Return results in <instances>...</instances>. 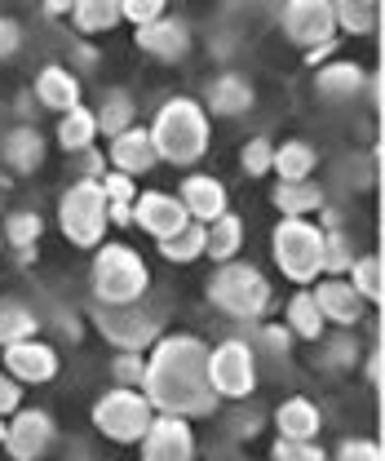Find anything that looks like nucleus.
<instances>
[{
    "mask_svg": "<svg viewBox=\"0 0 385 461\" xmlns=\"http://www.w3.org/2000/svg\"><path fill=\"white\" fill-rule=\"evenodd\" d=\"M107 227L111 222H107V195H103V186L89 182V177L71 182L62 191V200H58V230H62V240L76 244V249H98Z\"/></svg>",
    "mask_w": 385,
    "mask_h": 461,
    "instance_id": "423d86ee",
    "label": "nucleus"
},
{
    "mask_svg": "<svg viewBox=\"0 0 385 461\" xmlns=\"http://www.w3.org/2000/svg\"><path fill=\"white\" fill-rule=\"evenodd\" d=\"M279 27L297 50H319V45H336V23H332L328 0H288L279 9Z\"/></svg>",
    "mask_w": 385,
    "mask_h": 461,
    "instance_id": "9d476101",
    "label": "nucleus"
},
{
    "mask_svg": "<svg viewBox=\"0 0 385 461\" xmlns=\"http://www.w3.org/2000/svg\"><path fill=\"white\" fill-rule=\"evenodd\" d=\"M80 173H85V177H89V182H98V177H103V173H107V156H103V151H94V147H89V151H85V156H80Z\"/></svg>",
    "mask_w": 385,
    "mask_h": 461,
    "instance_id": "de8ad7c7",
    "label": "nucleus"
},
{
    "mask_svg": "<svg viewBox=\"0 0 385 461\" xmlns=\"http://www.w3.org/2000/svg\"><path fill=\"white\" fill-rule=\"evenodd\" d=\"M275 461H328L315 439H275Z\"/></svg>",
    "mask_w": 385,
    "mask_h": 461,
    "instance_id": "ea45409f",
    "label": "nucleus"
},
{
    "mask_svg": "<svg viewBox=\"0 0 385 461\" xmlns=\"http://www.w3.org/2000/svg\"><path fill=\"white\" fill-rule=\"evenodd\" d=\"M288 342H292V333H288L283 324H262V329H257V346L271 350V355H288Z\"/></svg>",
    "mask_w": 385,
    "mask_h": 461,
    "instance_id": "c03bdc74",
    "label": "nucleus"
},
{
    "mask_svg": "<svg viewBox=\"0 0 385 461\" xmlns=\"http://www.w3.org/2000/svg\"><path fill=\"white\" fill-rule=\"evenodd\" d=\"M98 186H103V195H107V204H133L138 200V182L133 177H124V173H103L98 177Z\"/></svg>",
    "mask_w": 385,
    "mask_h": 461,
    "instance_id": "a19ab883",
    "label": "nucleus"
},
{
    "mask_svg": "<svg viewBox=\"0 0 385 461\" xmlns=\"http://www.w3.org/2000/svg\"><path fill=\"white\" fill-rule=\"evenodd\" d=\"M138 444H142V461H195V430L186 417L156 412V421Z\"/></svg>",
    "mask_w": 385,
    "mask_h": 461,
    "instance_id": "f8f14e48",
    "label": "nucleus"
},
{
    "mask_svg": "<svg viewBox=\"0 0 385 461\" xmlns=\"http://www.w3.org/2000/svg\"><path fill=\"white\" fill-rule=\"evenodd\" d=\"M160 253H165V262H195L200 253H204V227L200 222H186V227L177 230V235H168L160 240Z\"/></svg>",
    "mask_w": 385,
    "mask_h": 461,
    "instance_id": "72a5a7b5",
    "label": "nucleus"
},
{
    "mask_svg": "<svg viewBox=\"0 0 385 461\" xmlns=\"http://www.w3.org/2000/svg\"><path fill=\"white\" fill-rule=\"evenodd\" d=\"M151 147H156V160L165 165H177V169H191L209 142H213V124H209V112L195 103V98H168L165 107L151 120Z\"/></svg>",
    "mask_w": 385,
    "mask_h": 461,
    "instance_id": "f03ea898",
    "label": "nucleus"
},
{
    "mask_svg": "<svg viewBox=\"0 0 385 461\" xmlns=\"http://www.w3.org/2000/svg\"><path fill=\"white\" fill-rule=\"evenodd\" d=\"M89 280H94V302L98 306H138L147 285H151V271L138 258V249H129V244H98Z\"/></svg>",
    "mask_w": 385,
    "mask_h": 461,
    "instance_id": "7ed1b4c3",
    "label": "nucleus"
},
{
    "mask_svg": "<svg viewBox=\"0 0 385 461\" xmlns=\"http://www.w3.org/2000/svg\"><path fill=\"white\" fill-rule=\"evenodd\" d=\"M354 359H359V342H354L350 333H345V338L336 333V338L324 346V364H328V368H350Z\"/></svg>",
    "mask_w": 385,
    "mask_h": 461,
    "instance_id": "79ce46f5",
    "label": "nucleus"
},
{
    "mask_svg": "<svg viewBox=\"0 0 385 461\" xmlns=\"http://www.w3.org/2000/svg\"><path fill=\"white\" fill-rule=\"evenodd\" d=\"M271 204L279 209V218H310L328 200H324V186L315 177H306V182H275L271 186Z\"/></svg>",
    "mask_w": 385,
    "mask_h": 461,
    "instance_id": "412c9836",
    "label": "nucleus"
},
{
    "mask_svg": "<svg viewBox=\"0 0 385 461\" xmlns=\"http://www.w3.org/2000/svg\"><path fill=\"white\" fill-rule=\"evenodd\" d=\"M4 435H9V421H4V417H0V444H4Z\"/></svg>",
    "mask_w": 385,
    "mask_h": 461,
    "instance_id": "3c124183",
    "label": "nucleus"
},
{
    "mask_svg": "<svg viewBox=\"0 0 385 461\" xmlns=\"http://www.w3.org/2000/svg\"><path fill=\"white\" fill-rule=\"evenodd\" d=\"M22 50V23L18 18H0V58H13Z\"/></svg>",
    "mask_w": 385,
    "mask_h": 461,
    "instance_id": "49530a36",
    "label": "nucleus"
},
{
    "mask_svg": "<svg viewBox=\"0 0 385 461\" xmlns=\"http://www.w3.org/2000/svg\"><path fill=\"white\" fill-rule=\"evenodd\" d=\"M36 98H40V107H49V112H58V115L76 112V107H80V80H76L67 67L49 62V67L36 71Z\"/></svg>",
    "mask_w": 385,
    "mask_h": 461,
    "instance_id": "6ab92c4d",
    "label": "nucleus"
},
{
    "mask_svg": "<svg viewBox=\"0 0 385 461\" xmlns=\"http://www.w3.org/2000/svg\"><path fill=\"white\" fill-rule=\"evenodd\" d=\"M271 253H275L279 276L292 285H315L324 276V230L310 218H279Z\"/></svg>",
    "mask_w": 385,
    "mask_h": 461,
    "instance_id": "39448f33",
    "label": "nucleus"
},
{
    "mask_svg": "<svg viewBox=\"0 0 385 461\" xmlns=\"http://www.w3.org/2000/svg\"><path fill=\"white\" fill-rule=\"evenodd\" d=\"M0 359H4V373L18 382V386H45V382H54L58 368H62V359H58V350L49 342H13L0 350Z\"/></svg>",
    "mask_w": 385,
    "mask_h": 461,
    "instance_id": "ddd939ff",
    "label": "nucleus"
},
{
    "mask_svg": "<svg viewBox=\"0 0 385 461\" xmlns=\"http://www.w3.org/2000/svg\"><path fill=\"white\" fill-rule=\"evenodd\" d=\"M94 138H98V120H94L89 107H76V112L58 115V147L67 156H85L94 147Z\"/></svg>",
    "mask_w": 385,
    "mask_h": 461,
    "instance_id": "bb28decb",
    "label": "nucleus"
},
{
    "mask_svg": "<svg viewBox=\"0 0 385 461\" xmlns=\"http://www.w3.org/2000/svg\"><path fill=\"white\" fill-rule=\"evenodd\" d=\"M40 230H45V218H40V213H27V209H22V213H9V218H4V230H0V240H4L9 249H18V253H22V249H36Z\"/></svg>",
    "mask_w": 385,
    "mask_h": 461,
    "instance_id": "f704fd0d",
    "label": "nucleus"
},
{
    "mask_svg": "<svg viewBox=\"0 0 385 461\" xmlns=\"http://www.w3.org/2000/svg\"><path fill=\"white\" fill-rule=\"evenodd\" d=\"M345 285H350L354 293H359V297H363V306H368V302H377V306H381V297H385V267H381V253H363V258H354V267H350Z\"/></svg>",
    "mask_w": 385,
    "mask_h": 461,
    "instance_id": "7c9ffc66",
    "label": "nucleus"
},
{
    "mask_svg": "<svg viewBox=\"0 0 385 461\" xmlns=\"http://www.w3.org/2000/svg\"><path fill=\"white\" fill-rule=\"evenodd\" d=\"M133 115H138V107H133L129 89H111L107 98H103V107L94 112V120H98V133L120 138L124 129H133Z\"/></svg>",
    "mask_w": 385,
    "mask_h": 461,
    "instance_id": "473e14b6",
    "label": "nucleus"
},
{
    "mask_svg": "<svg viewBox=\"0 0 385 461\" xmlns=\"http://www.w3.org/2000/svg\"><path fill=\"white\" fill-rule=\"evenodd\" d=\"M151 421H156V408L147 403L142 391L111 386V391H103V395L94 400V426L107 435L111 444H138Z\"/></svg>",
    "mask_w": 385,
    "mask_h": 461,
    "instance_id": "0eeeda50",
    "label": "nucleus"
},
{
    "mask_svg": "<svg viewBox=\"0 0 385 461\" xmlns=\"http://www.w3.org/2000/svg\"><path fill=\"white\" fill-rule=\"evenodd\" d=\"M0 249H4V240H0Z\"/></svg>",
    "mask_w": 385,
    "mask_h": 461,
    "instance_id": "603ef678",
    "label": "nucleus"
},
{
    "mask_svg": "<svg viewBox=\"0 0 385 461\" xmlns=\"http://www.w3.org/2000/svg\"><path fill=\"white\" fill-rule=\"evenodd\" d=\"M209 386L218 400H248L257 386V350L239 338L209 346Z\"/></svg>",
    "mask_w": 385,
    "mask_h": 461,
    "instance_id": "6e6552de",
    "label": "nucleus"
},
{
    "mask_svg": "<svg viewBox=\"0 0 385 461\" xmlns=\"http://www.w3.org/2000/svg\"><path fill=\"white\" fill-rule=\"evenodd\" d=\"M310 297H315V306H319L324 324L354 329V324L363 320V297L345 285V280H328V276H319V280H315V288H310Z\"/></svg>",
    "mask_w": 385,
    "mask_h": 461,
    "instance_id": "2eb2a0df",
    "label": "nucleus"
},
{
    "mask_svg": "<svg viewBox=\"0 0 385 461\" xmlns=\"http://www.w3.org/2000/svg\"><path fill=\"white\" fill-rule=\"evenodd\" d=\"M328 5H332V23L341 32H350V36H368L381 23V5L377 0H328Z\"/></svg>",
    "mask_w": 385,
    "mask_h": 461,
    "instance_id": "cd10ccee",
    "label": "nucleus"
},
{
    "mask_svg": "<svg viewBox=\"0 0 385 461\" xmlns=\"http://www.w3.org/2000/svg\"><path fill=\"white\" fill-rule=\"evenodd\" d=\"M244 249V222H239V213H221L218 222H209L204 227V253L213 258V262H235V253Z\"/></svg>",
    "mask_w": 385,
    "mask_h": 461,
    "instance_id": "a878e982",
    "label": "nucleus"
},
{
    "mask_svg": "<svg viewBox=\"0 0 385 461\" xmlns=\"http://www.w3.org/2000/svg\"><path fill=\"white\" fill-rule=\"evenodd\" d=\"M40 329V320L31 315V306L13 302V297H0V350L13 342H31Z\"/></svg>",
    "mask_w": 385,
    "mask_h": 461,
    "instance_id": "c756f323",
    "label": "nucleus"
},
{
    "mask_svg": "<svg viewBox=\"0 0 385 461\" xmlns=\"http://www.w3.org/2000/svg\"><path fill=\"white\" fill-rule=\"evenodd\" d=\"M138 391L147 395V403L156 412L186 417V421L213 417L221 403L209 386V346L195 333L156 338V346L147 350V373H142Z\"/></svg>",
    "mask_w": 385,
    "mask_h": 461,
    "instance_id": "f257e3e1",
    "label": "nucleus"
},
{
    "mask_svg": "<svg viewBox=\"0 0 385 461\" xmlns=\"http://www.w3.org/2000/svg\"><path fill=\"white\" fill-rule=\"evenodd\" d=\"M283 329H288L292 338H301V342H324L328 324H324V315H319L310 288H301V293L288 297V320H283Z\"/></svg>",
    "mask_w": 385,
    "mask_h": 461,
    "instance_id": "393cba45",
    "label": "nucleus"
},
{
    "mask_svg": "<svg viewBox=\"0 0 385 461\" xmlns=\"http://www.w3.org/2000/svg\"><path fill=\"white\" fill-rule=\"evenodd\" d=\"M354 267V249L341 230H324V276L328 280H345Z\"/></svg>",
    "mask_w": 385,
    "mask_h": 461,
    "instance_id": "c9c22d12",
    "label": "nucleus"
},
{
    "mask_svg": "<svg viewBox=\"0 0 385 461\" xmlns=\"http://www.w3.org/2000/svg\"><path fill=\"white\" fill-rule=\"evenodd\" d=\"M71 23L80 36H103L111 27H120V0H76Z\"/></svg>",
    "mask_w": 385,
    "mask_h": 461,
    "instance_id": "c85d7f7f",
    "label": "nucleus"
},
{
    "mask_svg": "<svg viewBox=\"0 0 385 461\" xmlns=\"http://www.w3.org/2000/svg\"><path fill=\"white\" fill-rule=\"evenodd\" d=\"M160 18H165V0H120V23H133V32Z\"/></svg>",
    "mask_w": 385,
    "mask_h": 461,
    "instance_id": "4c0bfd02",
    "label": "nucleus"
},
{
    "mask_svg": "<svg viewBox=\"0 0 385 461\" xmlns=\"http://www.w3.org/2000/svg\"><path fill=\"white\" fill-rule=\"evenodd\" d=\"M133 41H138L142 54L160 58V62H182V58L191 54V27L177 23V18H168V14L160 23H151V27H138Z\"/></svg>",
    "mask_w": 385,
    "mask_h": 461,
    "instance_id": "a211bd4d",
    "label": "nucleus"
},
{
    "mask_svg": "<svg viewBox=\"0 0 385 461\" xmlns=\"http://www.w3.org/2000/svg\"><path fill=\"white\" fill-rule=\"evenodd\" d=\"M363 377H368V386H377V391H381V377H385L381 346H377V350H368V359H363Z\"/></svg>",
    "mask_w": 385,
    "mask_h": 461,
    "instance_id": "09e8293b",
    "label": "nucleus"
},
{
    "mask_svg": "<svg viewBox=\"0 0 385 461\" xmlns=\"http://www.w3.org/2000/svg\"><path fill=\"white\" fill-rule=\"evenodd\" d=\"M107 160H111V169L115 173H124V177H142V173H151L160 160H156V147H151V133L147 129H124L120 138H111V147H107Z\"/></svg>",
    "mask_w": 385,
    "mask_h": 461,
    "instance_id": "f3484780",
    "label": "nucleus"
},
{
    "mask_svg": "<svg viewBox=\"0 0 385 461\" xmlns=\"http://www.w3.org/2000/svg\"><path fill=\"white\" fill-rule=\"evenodd\" d=\"M186 222H191V218H186L182 200L168 195V191H142V195L133 200V227H142L151 240H168V235H177Z\"/></svg>",
    "mask_w": 385,
    "mask_h": 461,
    "instance_id": "4468645a",
    "label": "nucleus"
},
{
    "mask_svg": "<svg viewBox=\"0 0 385 461\" xmlns=\"http://www.w3.org/2000/svg\"><path fill=\"white\" fill-rule=\"evenodd\" d=\"M18 408H22V386H18L9 373H0V417L9 421Z\"/></svg>",
    "mask_w": 385,
    "mask_h": 461,
    "instance_id": "a18cd8bd",
    "label": "nucleus"
},
{
    "mask_svg": "<svg viewBox=\"0 0 385 461\" xmlns=\"http://www.w3.org/2000/svg\"><path fill=\"white\" fill-rule=\"evenodd\" d=\"M332 461H381V444L377 439H345Z\"/></svg>",
    "mask_w": 385,
    "mask_h": 461,
    "instance_id": "37998d69",
    "label": "nucleus"
},
{
    "mask_svg": "<svg viewBox=\"0 0 385 461\" xmlns=\"http://www.w3.org/2000/svg\"><path fill=\"white\" fill-rule=\"evenodd\" d=\"M248 107H253V85H248L244 76H235V71L218 76V80L209 85V94H204V112L244 115Z\"/></svg>",
    "mask_w": 385,
    "mask_h": 461,
    "instance_id": "5701e85b",
    "label": "nucleus"
},
{
    "mask_svg": "<svg viewBox=\"0 0 385 461\" xmlns=\"http://www.w3.org/2000/svg\"><path fill=\"white\" fill-rule=\"evenodd\" d=\"M94 329L115 350H129V355H147L160 338V320L142 306H98L94 302Z\"/></svg>",
    "mask_w": 385,
    "mask_h": 461,
    "instance_id": "1a4fd4ad",
    "label": "nucleus"
},
{
    "mask_svg": "<svg viewBox=\"0 0 385 461\" xmlns=\"http://www.w3.org/2000/svg\"><path fill=\"white\" fill-rule=\"evenodd\" d=\"M363 80H368V71H363L359 62H350V58L324 62V67L315 71V89H319L328 103H345V98L363 94Z\"/></svg>",
    "mask_w": 385,
    "mask_h": 461,
    "instance_id": "4be33fe9",
    "label": "nucleus"
},
{
    "mask_svg": "<svg viewBox=\"0 0 385 461\" xmlns=\"http://www.w3.org/2000/svg\"><path fill=\"white\" fill-rule=\"evenodd\" d=\"M315 165H319V151H315L306 138H288V142L275 147L271 173H275L279 182H306V177L315 173Z\"/></svg>",
    "mask_w": 385,
    "mask_h": 461,
    "instance_id": "b1692460",
    "label": "nucleus"
},
{
    "mask_svg": "<svg viewBox=\"0 0 385 461\" xmlns=\"http://www.w3.org/2000/svg\"><path fill=\"white\" fill-rule=\"evenodd\" d=\"M319 426H324V412L319 403L306 400V395H292L275 408V435L279 439H319Z\"/></svg>",
    "mask_w": 385,
    "mask_h": 461,
    "instance_id": "aec40b11",
    "label": "nucleus"
},
{
    "mask_svg": "<svg viewBox=\"0 0 385 461\" xmlns=\"http://www.w3.org/2000/svg\"><path fill=\"white\" fill-rule=\"evenodd\" d=\"M58 439L54 417L45 408H18L9 417V435H4V453L13 461H40Z\"/></svg>",
    "mask_w": 385,
    "mask_h": 461,
    "instance_id": "9b49d317",
    "label": "nucleus"
},
{
    "mask_svg": "<svg viewBox=\"0 0 385 461\" xmlns=\"http://www.w3.org/2000/svg\"><path fill=\"white\" fill-rule=\"evenodd\" d=\"M4 160H9V169H18V173L40 169V160H45V138H40L36 129H13V133L4 138Z\"/></svg>",
    "mask_w": 385,
    "mask_h": 461,
    "instance_id": "2f4dec72",
    "label": "nucleus"
},
{
    "mask_svg": "<svg viewBox=\"0 0 385 461\" xmlns=\"http://www.w3.org/2000/svg\"><path fill=\"white\" fill-rule=\"evenodd\" d=\"M142 373H147V355H129V350H120V355L111 359V377H115V386L138 391V386H142Z\"/></svg>",
    "mask_w": 385,
    "mask_h": 461,
    "instance_id": "58836bf2",
    "label": "nucleus"
},
{
    "mask_svg": "<svg viewBox=\"0 0 385 461\" xmlns=\"http://www.w3.org/2000/svg\"><path fill=\"white\" fill-rule=\"evenodd\" d=\"M177 200H182L186 218L200 222V227H209V222H218L221 213H230V209H226V186H221L218 177H209V173H191V177H182Z\"/></svg>",
    "mask_w": 385,
    "mask_h": 461,
    "instance_id": "dca6fc26",
    "label": "nucleus"
},
{
    "mask_svg": "<svg viewBox=\"0 0 385 461\" xmlns=\"http://www.w3.org/2000/svg\"><path fill=\"white\" fill-rule=\"evenodd\" d=\"M271 165H275L271 138H248L244 151H239V169L248 173V177H271Z\"/></svg>",
    "mask_w": 385,
    "mask_h": 461,
    "instance_id": "e433bc0d",
    "label": "nucleus"
},
{
    "mask_svg": "<svg viewBox=\"0 0 385 461\" xmlns=\"http://www.w3.org/2000/svg\"><path fill=\"white\" fill-rule=\"evenodd\" d=\"M45 14H49V18H62V14H71V5H67V0H49Z\"/></svg>",
    "mask_w": 385,
    "mask_h": 461,
    "instance_id": "8fccbe9b",
    "label": "nucleus"
},
{
    "mask_svg": "<svg viewBox=\"0 0 385 461\" xmlns=\"http://www.w3.org/2000/svg\"><path fill=\"white\" fill-rule=\"evenodd\" d=\"M209 302L226 311V315H235V320H248V324H257L266 311H271V302H275V288L271 280L253 267V262H221L218 271L209 276Z\"/></svg>",
    "mask_w": 385,
    "mask_h": 461,
    "instance_id": "20e7f679",
    "label": "nucleus"
}]
</instances>
